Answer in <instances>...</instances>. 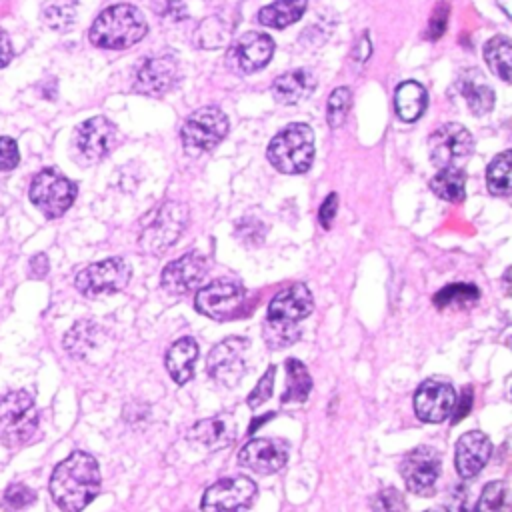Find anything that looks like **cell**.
<instances>
[{
	"mask_svg": "<svg viewBox=\"0 0 512 512\" xmlns=\"http://www.w3.org/2000/svg\"><path fill=\"white\" fill-rule=\"evenodd\" d=\"M100 492V468L88 452H72L50 476V494L62 512H82Z\"/></svg>",
	"mask_w": 512,
	"mask_h": 512,
	"instance_id": "cell-1",
	"label": "cell"
},
{
	"mask_svg": "<svg viewBox=\"0 0 512 512\" xmlns=\"http://www.w3.org/2000/svg\"><path fill=\"white\" fill-rule=\"evenodd\" d=\"M312 308L314 300L304 284H292L290 288L278 292L272 298L266 316L264 338L268 346L280 348L292 344L300 334L296 324L304 320L312 312Z\"/></svg>",
	"mask_w": 512,
	"mask_h": 512,
	"instance_id": "cell-2",
	"label": "cell"
},
{
	"mask_svg": "<svg viewBox=\"0 0 512 512\" xmlns=\"http://www.w3.org/2000/svg\"><path fill=\"white\" fill-rule=\"evenodd\" d=\"M148 32L142 12L132 4H116L102 10L90 26V42L106 50H124L140 42Z\"/></svg>",
	"mask_w": 512,
	"mask_h": 512,
	"instance_id": "cell-3",
	"label": "cell"
},
{
	"mask_svg": "<svg viewBox=\"0 0 512 512\" xmlns=\"http://www.w3.org/2000/svg\"><path fill=\"white\" fill-rule=\"evenodd\" d=\"M188 222V208L182 202L166 200L154 206L138 226V244L148 254L166 252L184 232Z\"/></svg>",
	"mask_w": 512,
	"mask_h": 512,
	"instance_id": "cell-4",
	"label": "cell"
},
{
	"mask_svg": "<svg viewBox=\"0 0 512 512\" xmlns=\"http://www.w3.org/2000/svg\"><path fill=\"white\" fill-rule=\"evenodd\" d=\"M270 164L284 174H302L314 160V132L308 124L294 122L282 128L268 144Z\"/></svg>",
	"mask_w": 512,
	"mask_h": 512,
	"instance_id": "cell-5",
	"label": "cell"
},
{
	"mask_svg": "<svg viewBox=\"0 0 512 512\" xmlns=\"http://www.w3.org/2000/svg\"><path fill=\"white\" fill-rule=\"evenodd\" d=\"M38 430V410L32 394L14 390L0 398V442L8 448H20L30 442Z\"/></svg>",
	"mask_w": 512,
	"mask_h": 512,
	"instance_id": "cell-6",
	"label": "cell"
},
{
	"mask_svg": "<svg viewBox=\"0 0 512 512\" xmlns=\"http://www.w3.org/2000/svg\"><path fill=\"white\" fill-rule=\"evenodd\" d=\"M228 134V118L218 106H204L192 112L182 124L180 138L186 154L198 156L214 150Z\"/></svg>",
	"mask_w": 512,
	"mask_h": 512,
	"instance_id": "cell-7",
	"label": "cell"
},
{
	"mask_svg": "<svg viewBox=\"0 0 512 512\" xmlns=\"http://www.w3.org/2000/svg\"><path fill=\"white\" fill-rule=\"evenodd\" d=\"M28 194L46 218H60L76 198V184L56 168H44L32 178Z\"/></svg>",
	"mask_w": 512,
	"mask_h": 512,
	"instance_id": "cell-8",
	"label": "cell"
},
{
	"mask_svg": "<svg viewBox=\"0 0 512 512\" xmlns=\"http://www.w3.org/2000/svg\"><path fill=\"white\" fill-rule=\"evenodd\" d=\"M130 274V264L124 258L114 256L80 270L74 286L80 294L88 298H102L126 288V284L130 282Z\"/></svg>",
	"mask_w": 512,
	"mask_h": 512,
	"instance_id": "cell-9",
	"label": "cell"
},
{
	"mask_svg": "<svg viewBox=\"0 0 512 512\" xmlns=\"http://www.w3.org/2000/svg\"><path fill=\"white\" fill-rule=\"evenodd\" d=\"M248 350L250 342L240 336H232L218 342L208 354L206 372L218 384L234 388L246 376Z\"/></svg>",
	"mask_w": 512,
	"mask_h": 512,
	"instance_id": "cell-10",
	"label": "cell"
},
{
	"mask_svg": "<svg viewBox=\"0 0 512 512\" xmlns=\"http://www.w3.org/2000/svg\"><path fill=\"white\" fill-rule=\"evenodd\" d=\"M442 460L436 448L416 446L400 462V474L406 488L416 496H432L440 478Z\"/></svg>",
	"mask_w": 512,
	"mask_h": 512,
	"instance_id": "cell-11",
	"label": "cell"
},
{
	"mask_svg": "<svg viewBox=\"0 0 512 512\" xmlns=\"http://www.w3.org/2000/svg\"><path fill=\"white\" fill-rule=\"evenodd\" d=\"M428 144H430V160L438 168H460V164L466 162V158L474 150L472 134L456 122L438 126L432 132Z\"/></svg>",
	"mask_w": 512,
	"mask_h": 512,
	"instance_id": "cell-12",
	"label": "cell"
},
{
	"mask_svg": "<svg viewBox=\"0 0 512 512\" xmlns=\"http://www.w3.org/2000/svg\"><path fill=\"white\" fill-rule=\"evenodd\" d=\"M256 484L250 478H220L202 494V512H242L256 498Z\"/></svg>",
	"mask_w": 512,
	"mask_h": 512,
	"instance_id": "cell-13",
	"label": "cell"
},
{
	"mask_svg": "<svg viewBox=\"0 0 512 512\" xmlns=\"http://www.w3.org/2000/svg\"><path fill=\"white\" fill-rule=\"evenodd\" d=\"M244 296V288L238 282L218 278L196 292L194 304L200 314L212 320H228L238 312Z\"/></svg>",
	"mask_w": 512,
	"mask_h": 512,
	"instance_id": "cell-14",
	"label": "cell"
},
{
	"mask_svg": "<svg viewBox=\"0 0 512 512\" xmlns=\"http://www.w3.org/2000/svg\"><path fill=\"white\" fill-rule=\"evenodd\" d=\"M116 144V126L104 118L94 116L84 120L74 132V146L88 162H98L110 154Z\"/></svg>",
	"mask_w": 512,
	"mask_h": 512,
	"instance_id": "cell-15",
	"label": "cell"
},
{
	"mask_svg": "<svg viewBox=\"0 0 512 512\" xmlns=\"http://www.w3.org/2000/svg\"><path fill=\"white\" fill-rule=\"evenodd\" d=\"M274 54V42L262 32H244L228 50V62L236 72L252 74L262 70Z\"/></svg>",
	"mask_w": 512,
	"mask_h": 512,
	"instance_id": "cell-16",
	"label": "cell"
},
{
	"mask_svg": "<svg viewBox=\"0 0 512 512\" xmlns=\"http://www.w3.org/2000/svg\"><path fill=\"white\" fill-rule=\"evenodd\" d=\"M288 460V444L282 438H254L238 454L240 466L256 474H274Z\"/></svg>",
	"mask_w": 512,
	"mask_h": 512,
	"instance_id": "cell-17",
	"label": "cell"
},
{
	"mask_svg": "<svg viewBox=\"0 0 512 512\" xmlns=\"http://www.w3.org/2000/svg\"><path fill=\"white\" fill-rule=\"evenodd\" d=\"M456 404L454 388L446 382L426 380L414 394V412L422 422L438 424L444 422Z\"/></svg>",
	"mask_w": 512,
	"mask_h": 512,
	"instance_id": "cell-18",
	"label": "cell"
},
{
	"mask_svg": "<svg viewBox=\"0 0 512 512\" xmlns=\"http://www.w3.org/2000/svg\"><path fill=\"white\" fill-rule=\"evenodd\" d=\"M206 270H208V258L204 254L186 252L164 266L160 284L170 294H186L200 284Z\"/></svg>",
	"mask_w": 512,
	"mask_h": 512,
	"instance_id": "cell-19",
	"label": "cell"
},
{
	"mask_svg": "<svg viewBox=\"0 0 512 512\" xmlns=\"http://www.w3.org/2000/svg\"><path fill=\"white\" fill-rule=\"evenodd\" d=\"M178 82V64L172 56L146 58L138 70L134 88L148 96H162Z\"/></svg>",
	"mask_w": 512,
	"mask_h": 512,
	"instance_id": "cell-20",
	"label": "cell"
},
{
	"mask_svg": "<svg viewBox=\"0 0 512 512\" xmlns=\"http://www.w3.org/2000/svg\"><path fill=\"white\" fill-rule=\"evenodd\" d=\"M492 454V444L488 436L480 430L464 432L456 442V470L462 478H474L486 466Z\"/></svg>",
	"mask_w": 512,
	"mask_h": 512,
	"instance_id": "cell-21",
	"label": "cell"
},
{
	"mask_svg": "<svg viewBox=\"0 0 512 512\" xmlns=\"http://www.w3.org/2000/svg\"><path fill=\"white\" fill-rule=\"evenodd\" d=\"M190 438L200 442L208 450L226 448L236 438V422L230 414H216L204 418L192 426Z\"/></svg>",
	"mask_w": 512,
	"mask_h": 512,
	"instance_id": "cell-22",
	"label": "cell"
},
{
	"mask_svg": "<svg viewBox=\"0 0 512 512\" xmlns=\"http://www.w3.org/2000/svg\"><path fill=\"white\" fill-rule=\"evenodd\" d=\"M456 88L462 94V98L466 100V106L470 108L472 114L480 116V114H486L492 110L494 90L490 88V84L486 82V78L482 76L480 70H476V68L464 70L456 80Z\"/></svg>",
	"mask_w": 512,
	"mask_h": 512,
	"instance_id": "cell-23",
	"label": "cell"
},
{
	"mask_svg": "<svg viewBox=\"0 0 512 512\" xmlns=\"http://www.w3.org/2000/svg\"><path fill=\"white\" fill-rule=\"evenodd\" d=\"M314 86H316L314 74L306 68H298V70L280 74L272 82L270 92H272L274 100L280 104H298L300 100H304L312 94Z\"/></svg>",
	"mask_w": 512,
	"mask_h": 512,
	"instance_id": "cell-24",
	"label": "cell"
},
{
	"mask_svg": "<svg viewBox=\"0 0 512 512\" xmlns=\"http://www.w3.org/2000/svg\"><path fill=\"white\" fill-rule=\"evenodd\" d=\"M198 358V344L194 338L184 336L176 340L164 358L166 370L176 384H186L194 376V362Z\"/></svg>",
	"mask_w": 512,
	"mask_h": 512,
	"instance_id": "cell-25",
	"label": "cell"
},
{
	"mask_svg": "<svg viewBox=\"0 0 512 512\" xmlns=\"http://www.w3.org/2000/svg\"><path fill=\"white\" fill-rule=\"evenodd\" d=\"M426 104H428V94L420 82L406 80V82L398 84V88L394 92V106H396V114L400 120H404V122L418 120L422 116V112L426 110Z\"/></svg>",
	"mask_w": 512,
	"mask_h": 512,
	"instance_id": "cell-26",
	"label": "cell"
},
{
	"mask_svg": "<svg viewBox=\"0 0 512 512\" xmlns=\"http://www.w3.org/2000/svg\"><path fill=\"white\" fill-rule=\"evenodd\" d=\"M308 6V0H274L272 4L260 8L258 22L270 28H286L300 20Z\"/></svg>",
	"mask_w": 512,
	"mask_h": 512,
	"instance_id": "cell-27",
	"label": "cell"
},
{
	"mask_svg": "<svg viewBox=\"0 0 512 512\" xmlns=\"http://www.w3.org/2000/svg\"><path fill=\"white\" fill-rule=\"evenodd\" d=\"M484 60L488 68L504 82H510V68H512V42L504 34L492 36L484 44Z\"/></svg>",
	"mask_w": 512,
	"mask_h": 512,
	"instance_id": "cell-28",
	"label": "cell"
},
{
	"mask_svg": "<svg viewBox=\"0 0 512 512\" xmlns=\"http://www.w3.org/2000/svg\"><path fill=\"white\" fill-rule=\"evenodd\" d=\"M100 328L90 320L76 322L64 336V348L74 358H84L98 344Z\"/></svg>",
	"mask_w": 512,
	"mask_h": 512,
	"instance_id": "cell-29",
	"label": "cell"
},
{
	"mask_svg": "<svg viewBox=\"0 0 512 512\" xmlns=\"http://www.w3.org/2000/svg\"><path fill=\"white\" fill-rule=\"evenodd\" d=\"M432 192L448 202H460L466 190V174L460 168H440L430 180Z\"/></svg>",
	"mask_w": 512,
	"mask_h": 512,
	"instance_id": "cell-30",
	"label": "cell"
},
{
	"mask_svg": "<svg viewBox=\"0 0 512 512\" xmlns=\"http://www.w3.org/2000/svg\"><path fill=\"white\" fill-rule=\"evenodd\" d=\"M286 374H288V382H286V390L282 394V402L284 404L304 402L312 390V378H310L306 366L300 360L290 358V360H286Z\"/></svg>",
	"mask_w": 512,
	"mask_h": 512,
	"instance_id": "cell-31",
	"label": "cell"
},
{
	"mask_svg": "<svg viewBox=\"0 0 512 512\" xmlns=\"http://www.w3.org/2000/svg\"><path fill=\"white\" fill-rule=\"evenodd\" d=\"M510 158H512V152L504 150L488 164L486 184H488L490 194H494V196L510 194Z\"/></svg>",
	"mask_w": 512,
	"mask_h": 512,
	"instance_id": "cell-32",
	"label": "cell"
},
{
	"mask_svg": "<svg viewBox=\"0 0 512 512\" xmlns=\"http://www.w3.org/2000/svg\"><path fill=\"white\" fill-rule=\"evenodd\" d=\"M480 298V292L474 284H450L444 286L434 296L438 308H468Z\"/></svg>",
	"mask_w": 512,
	"mask_h": 512,
	"instance_id": "cell-33",
	"label": "cell"
},
{
	"mask_svg": "<svg viewBox=\"0 0 512 512\" xmlns=\"http://www.w3.org/2000/svg\"><path fill=\"white\" fill-rule=\"evenodd\" d=\"M42 20L48 28L64 32L76 20V4L74 0H50L42 6Z\"/></svg>",
	"mask_w": 512,
	"mask_h": 512,
	"instance_id": "cell-34",
	"label": "cell"
},
{
	"mask_svg": "<svg viewBox=\"0 0 512 512\" xmlns=\"http://www.w3.org/2000/svg\"><path fill=\"white\" fill-rule=\"evenodd\" d=\"M472 512H508V486L502 480L488 482L480 498L476 500Z\"/></svg>",
	"mask_w": 512,
	"mask_h": 512,
	"instance_id": "cell-35",
	"label": "cell"
},
{
	"mask_svg": "<svg viewBox=\"0 0 512 512\" xmlns=\"http://www.w3.org/2000/svg\"><path fill=\"white\" fill-rule=\"evenodd\" d=\"M350 102H352V96L346 86L332 90V94L328 98V106H326V118H328L330 128H340L344 124L348 110H350Z\"/></svg>",
	"mask_w": 512,
	"mask_h": 512,
	"instance_id": "cell-36",
	"label": "cell"
},
{
	"mask_svg": "<svg viewBox=\"0 0 512 512\" xmlns=\"http://www.w3.org/2000/svg\"><path fill=\"white\" fill-rule=\"evenodd\" d=\"M228 38V28L220 18L204 20L196 30V44L200 48H220Z\"/></svg>",
	"mask_w": 512,
	"mask_h": 512,
	"instance_id": "cell-37",
	"label": "cell"
},
{
	"mask_svg": "<svg viewBox=\"0 0 512 512\" xmlns=\"http://www.w3.org/2000/svg\"><path fill=\"white\" fill-rule=\"evenodd\" d=\"M36 502V492L22 482H14L4 490L2 508L4 512H20Z\"/></svg>",
	"mask_w": 512,
	"mask_h": 512,
	"instance_id": "cell-38",
	"label": "cell"
},
{
	"mask_svg": "<svg viewBox=\"0 0 512 512\" xmlns=\"http://www.w3.org/2000/svg\"><path fill=\"white\" fill-rule=\"evenodd\" d=\"M372 512H406L404 496L396 488H382L372 498Z\"/></svg>",
	"mask_w": 512,
	"mask_h": 512,
	"instance_id": "cell-39",
	"label": "cell"
},
{
	"mask_svg": "<svg viewBox=\"0 0 512 512\" xmlns=\"http://www.w3.org/2000/svg\"><path fill=\"white\" fill-rule=\"evenodd\" d=\"M274 376H276V366H268V370L262 374V378L258 380L256 388L248 394V406L250 408H258L262 406L270 396H272V390H274Z\"/></svg>",
	"mask_w": 512,
	"mask_h": 512,
	"instance_id": "cell-40",
	"label": "cell"
},
{
	"mask_svg": "<svg viewBox=\"0 0 512 512\" xmlns=\"http://www.w3.org/2000/svg\"><path fill=\"white\" fill-rule=\"evenodd\" d=\"M448 14H450V6L446 2H438L430 14V22H428V30H426V36L430 40H438L444 34L446 24H448Z\"/></svg>",
	"mask_w": 512,
	"mask_h": 512,
	"instance_id": "cell-41",
	"label": "cell"
},
{
	"mask_svg": "<svg viewBox=\"0 0 512 512\" xmlns=\"http://www.w3.org/2000/svg\"><path fill=\"white\" fill-rule=\"evenodd\" d=\"M236 234L240 236V240H242L244 244L256 246V244H260L262 238H264V226H262L258 220H254V218H244V220L238 222Z\"/></svg>",
	"mask_w": 512,
	"mask_h": 512,
	"instance_id": "cell-42",
	"label": "cell"
},
{
	"mask_svg": "<svg viewBox=\"0 0 512 512\" xmlns=\"http://www.w3.org/2000/svg\"><path fill=\"white\" fill-rule=\"evenodd\" d=\"M20 162L18 146L12 138L0 136V170H12Z\"/></svg>",
	"mask_w": 512,
	"mask_h": 512,
	"instance_id": "cell-43",
	"label": "cell"
},
{
	"mask_svg": "<svg viewBox=\"0 0 512 512\" xmlns=\"http://www.w3.org/2000/svg\"><path fill=\"white\" fill-rule=\"evenodd\" d=\"M336 208H338V196H336V192H330L318 210V220H320L322 228H330V224L336 216Z\"/></svg>",
	"mask_w": 512,
	"mask_h": 512,
	"instance_id": "cell-44",
	"label": "cell"
},
{
	"mask_svg": "<svg viewBox=\"0 0 512 512\" xmlns=\"http://www.w3.org/2000/svg\"><path fill=\"white\" fill-rule=\"evenodd\" d=\"M28 268H30V276L32 278H44L46 272H48V258H46V254L32 256Z\"/></svg>",
	"mask_w": 512,
	"mask_h": 512,
	"instance_id": "cell-45",
	"label": "cell"
},
{
	"mask_svg": "<svg viewBox=\"0 0 512 512\" xmlns=\"http://www.w3.org/2000/svg\"><path fill=\"white\" fill-rule=\"evenodd\" d=\"M454 406H456V408H452V410H454L452 422H458V420H462V418L468 414V410H470V406H472V390L466 388V390L462 392V396H460V402L454 404Z\"/></svg>",
	"mask_w": 512,
	"mask_h": 512,
	"instance_id": "cell-46",
	"label": "cell"
},
{
	"mask_svg": "<svg viewBox=\"0 0 512 512\" xmlns=\"http://www.w3.org/2000/svg\"><path fill=\"white\" fill-rule=\"evenodd\" d=\"M12 60V44L8 34L0 28V68Z\"/></svg>",
	"mask_w": 512,
	"mask_h": 512,
	"instance_id": "cell-47",
	"label": "cell"
},
{
	"mask_svg": "<svg viewBox=\"0 0 512 512\" xmlns=\"http://www.w3.org/2000/svg\"><path fill=\"white\" fill-rule=\"evenodd\" d=\"M424 512H448V510H444V508H428Z\"/></svg>",
	"mask_w": 512,
	"mask_h": 512,
	"instance_id": "cell-48",
	"label": "cell"
}]
</instances>
